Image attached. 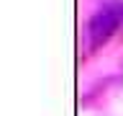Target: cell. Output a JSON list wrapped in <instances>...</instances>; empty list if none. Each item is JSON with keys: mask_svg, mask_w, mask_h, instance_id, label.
<instances>
[{"mask_svg": "<svg viewBox=\"0 0 123 116\" xmlns=\"http://www.w3.org/2000/svg\"><path fill=\"white\" fill-rule=\"evenodd\" d=\"M118 21H121V15L115 13V10H100L98 15H92L90 21V41L92 46H100L103 41H108V39L113 36V31L118 29Z\"/></svg>", "mask_w": 123, "mask_h": 116, "instance_id": "cell-1", "label": "cell"}]
</instances>
